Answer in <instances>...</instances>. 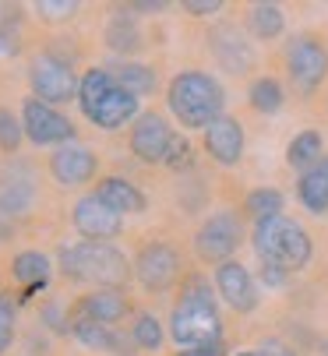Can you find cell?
<instances>
[{
    "label": "cell",
    "instance_id": "3957f363",
    "mask_svg": "<svg viewBox=\"0 0 328 356\" xmlns=\"http://www.w3.org/2000/svg\"><path fill=\"white\" fill-rule=\"evenodd\" d=\"M78 103H81V113L102 131H117L138 113V95L120 88L117 78L102 67H92L81 74Z\"/></svg>",
    "mask_w": 328,
    "mask_h": 356
},
{
    "label": "cell",
    "instance_id": "52a82bcc",
    "mask_svg": "<svg viewBox=\"0 0 328 356\" xmlns=\"http://www.w3.org/2000/svg\"><path fill=\"white\" fill-rule=\"evenodd\" d=\"M29 85H32V99H39V103L53 106V103H71V99L78 95V78L71 71V64H64L61 57H36L32 67H29Z\"/></svg>",
    "mask_w": 328,
    "mask_h": 356
},
{
    "label": "cell",
    "instance_id": "4316f807",
    "mask_svg": "<svg viewBox=\"0 0 328 356\" xmlns=\"http://www.w3.org/2000/svg\"><path fill=\"white\" fill-rule=\"evenodd\" d=\"M106 42L114 46V49H138V46H141L138 22H134V18H127V15L114 18V22H109V29H106Z\"/></svg>",
    "mask_w": 328,
    "mask_h": 356
},
{
    "label": "cell",
    "instance_id": "7c38bea8",
    "mask_svg": "<svg viewBox=\"0 0 328 356\" xmlns=\"http://www.w3.org/2000/svg\"><path fill=\"white\" fill-rule=\"evenodd\" d=\"M170 141H173V131L166 117L159 113H141L131 127V152L141 163H162L170 152Z\"/></svg>",
    "mask_w": 328,
    "mask_h": 356
},
{
    "label": "cell",
    "instance_id": "603a6c76",
    "mask_svg": "<svg viewBox=\"0 0 328 356\" xmlns=\"http://www.w3.org/2000/svg\"><path fill=\"white\" fill-rule=\"evenodd\" d=\"M247 25L258 39H276V35H283L286 18H283V8H276V4H254L247 11Z\"/></svg>",
    "mask_w": 328,
    "mask_h": 356
},
{
    "label": "cell",
    "instance_id": "f1b7e54d",
    "mask_svg": "<svg viewBox=\"0 0 328 356\" xmlns=\"http://www.w3.org/2000/svg\"><path fill=\"white\" fill-rule=\"evenodd\" d=\"M22 138H25V131H22L18 117H15L11 110L0 106V148H4V152H15V148L22 145Z\"/></svg>",
    "mask_w": 328,
    "mask_h": 356
},
{
    "label": "cell",
    "instance_id": "9c48e42d",
    "mask_svg": "<svg viewBox=\"0 0 328 356\" xmlns=\"http://www.w3.org/2000/svg\"><path fill=\"white\" fill-rule=\"evenodd\" d=\"M286 67L300 92H314L328 74V54L314 35H297L286 49Z\"/></svg>",
    "mask_w": 328,
    "mask_h": 356
},
{
    "label": "cell",
    "instance_id": "d6a6232c",
    "mask_svg": "<svg viewBox=\"0 0 328 356\" xmlns=\"http://www.w3.org/2000/svg\"><path fill=\"white\" fill-rule=\"evenodd\" d=\"M187 15H219L223 11V0H187Z\"/></svg>",
    "mask_w": 328,
    "mask_h": 356
},
{
    "label": "cell",
    "instance_id": "ffe728a7",
    "mask_svg": "<svg viewBox=\"0 0 328 356\" xmlns=\"http://www.w3.org/2000/svg\"><path fill=\"white\" fill-rule=\"evenodd\" d=\"M71 332H75V339L78 342H85L88 349H106V353H127V346H131V339H120L109 325H99V321H88V318H75L71 321Z\"/></svg>",
    "mask_w": 328,
    "mask_h": 356
},
{
    "label": "cell",
    "instance_id": "ba28073f",
    "mask_svg": "<svg viewBox=\"0 0 328 356\" xmlns=\"http://www.w3.org/2000/svg\"><path fill=\"white\" fill-rule=\"evenodd\" d=\"M22 131L32 145H71L75 138V124L61 113L53 110L46 103H39V99H25L22 106Z\"/></svg>",
    "mask_w": 328,
    "mask_h": 356
},
{
    "label": "cell",
    "instance_id": "ac0fdd59",
    "mask_svg": "<svg viewBox=\"0 0 328 356\" xmlns=\"http://www.w3.org/2000/svg\"><path fill=\"white\" fill-rule=\"evenodd\" d=\"M297 197H300V205L307 212H314V216H325L328 212V159H321L307 173H300Z\"/></svg>",
    "mask_w": 328,
    "mask_h": 356
},
{
    "label": "cell",
    "instance_id": "d6986e66",
    "mask_svg": "<svg viewBox=\"0 0 328 356\" xmlns=\"http://www.w3.org/2000/svg\"><path fill=\"white\" fill-rule=\"evenodd\" d=\"M127 314V300L120 289H95L81 300V318L99 321V325H117Z\"/></svg>",
    "mask_w": 328,
    "mask_h": 356
},
{
    "label": "cell",
    "instance_id": "4dcf8cb0",
    "mask_svg": "<svg viewBox=\"0 0 328 356\" xmlns=\"http://www.w3.org/2000/svg\"><path fill=\"white\" fill-rule=\"evenodd\" d=\"M166 163L170 170H184V166H191V145H187V138H180V134H173V141H170V152H166Z\"/></svg>",
    "mask_w": 328,
    "mask_h": 356
},
{
    "label": "cell",
    "instance_id": "e0dca14e",
    "mask_svg": "<svg viewBox=\"0 0 328 356\" xmlns=\"http://www.w3.org/2000/svg\"><path fill=\"white\" fill-rule=\"evenodd\" d=\"M212 54H215L219 64H223L226 71H233V74H240V71H247V67L254 64V54H251L247 39H244L237 29H230V25L215 29V35H212Z\"/></svg>",
    "mask_w": 328,
    "mask_h": 356
},
{
    "label": "cell",
    "instance_id": "5b68a950",
    "mask_svg": "<svg viewBox=\"0 0 328 356\" xmlns=\"http://www.w3.org/2000/svg\"><path fill=\"white\" fill-rule=\"evenodd\" d=\"M61 268L68 279L117 289L131 279V261L114 243H68L61 250Z\"/></svg>",
    "mask_w": 328,
    "mask_h": 356
},
{
    "label": "cell",
    "instance_id": "6da1fadb",
    "mask_svg": "<svg viewBox=\"0 0 328 356\" xmlns=\"http://www.w3.org/2000/svg\"><path fill=\"white\" fill-rule=\"evenodd\" d=\"M170 335L180 349L223 342V318H219L215 293L208 289V282L191 279L184 286L180 303L173 307V318H170Z\"/></svg>",
    "mask_w": 328,
    "mask_h": 356
},
{
    "label": "cell",
    "instance_id": "277c9868",
    "mask_svg": "<svg viewBox=\"0 0 328 356\" xmlns=\"http://www.w3.org/2000/svg\"><path fill=\"white\" fill-rule=\"evenodd\" d=\"M254 250H258V258L261 265H276L283 272H297L311 261V254H314V243H311V233L286 219V216H272V219H261L254 222Z\"/></svg>",
    "mask_w": 328,
    "mask_h": 356
},
{
    "label": "cell",
    "instance_id": "4fadbf2b",
    "mask_svg": "<svg viewBox=\"0 0 328 356\" xmlns=\"http://www.w3.org/2000/svg\"><path fill=\"white\" fill-rule=\"evenodd\" d=\"M215 289L223 296L237 314H251L258 307V286L254 275L240 265V261H226V265H215Z\"/></svg>",
    "mask_w": 328,
    "mask_h": 356
},
{
    "label": "cell",
    "instance_id": "7402d4cb",
    "mask_svg": "<svg viewBox=\"0 0 328 356\" xmlns=\"http://www.w3.org/2000/svg\"><path fill=\"white\" fill-rule=\"evenodd\" d=\"M325 156H321V134L318 131H300L293 141H290V148H286V163L293 166V170H311L314 163H321Z\"/></svg>",
    "mask_w": 328,
    "mask_h": 356
},
{
    "label": "cell",
    "instance_id": "8fae6325",
    "mask_svg": "<svg viewBox=\"0 0 328 356\" xmlns=\"http://www.w3.org/2000/svg\"><path fill=\"white\" fill-rule=\"evenodd\" d=\"M71 222H75V229H78L85 240H92V243H99V240H114V236L124 229V216H117L109 205H102L95 194H85V197L75 201Z\"/></svg>",
    "mask_w": 328,
    "mask_h": 356
},
{
    "label": "cell",
    "instance_id": "83f0119b",
    "mask_svg": "<svg viewBox=\"0 0 328 356\" xmlns=\"http://www.w3.org/2000/svg\"><path fill=\"white\" fill-rule=\"evenodd\" d=\"M131 342L141 349H159L162 346V325L155 314H138L131 325Z\"/></svg>",
    "mask_w": 328,
    "mask_h": 356
},
{
    "label": "cell",
    "instance_id": "836d02e7",
    "mask_svg": "<svg viewBox=\"0 0 328 356\" xmlns=\"http://www.w3.org/2000/svg\"><path fill=\"white\" fill-rule=\"evenodd\" d=\"M226 346L223 342H208V346H194V349H180L177 356H223Z\"/></svg>",
    "mask_w": 328,
    "mask_h": 356
},
{
    "label": "cell",
    "instance_id": "44dd1931",
    "mask_svg": "<svg viewBox=\"0 0 328 356\" xmlns=\"http://www.w3.org/2000/svg\"><path fill=\"white\" fill-rule=\"evenodd\" d=\"M11 272H15L18 282H25V296H32L49 282V258L39 250H22L11 265Z\"/></svg>",
    "mask_w": 328,
    "mask_h": 356
},
{
    "label": "cell",
    "instance_id": "1f68e13d",
    "mask_svg": "<svg viewBox=\"0 0 328 356\" xmlns=\"http://www.w3.org/2000/svg\"><path fill=\"white\" fill-rule=\"evenodd\" d=\"M254 356H297L290 346H283L279 339H265L258 349H254Z\"/></svg>",
    "mask_w": 328,
    "mask_h": 356
},
{
    "label": "cell",
    "instance_id": "5bb4252c",
    "mask_svg": "<svg viewBox=\"0 0 328 356\" xmlns=\"http://www.w3.org/2000/svg\"><path fill=\"white\" fill-rule=\"evenodd\" d=\"M49 173L57 177L64 187H81L95 177V152L71 141V145H61L57 152H53L49 159Z\"/></svg>",
    "mask_w": 328,
    "mask_h": 356
},
{
    "label": "cell",
    "instance_id": "e575fe53",
    "mask_svg": "<svg viewBox=\"0 0 328 356\" xmlns=\"http://www.w3.org/2000/svg\"><path fill=\"white\" fill-rule=\"evenodd\" d=\"M261 272H265V282H268V286H283V282H286V272L276 268V265H261Z\"/></svg>",
    "mask_w": 328,
    "mask_h": 356
},
{
    "label": "cell",
    "instance_id": "9a60e30c",
    "mask_svg": "<svg viewBox=\"0 0 328 356\" xmlns=\"http://www.w3.org/2000/svg\"><path fill=\"white\" fill-rule=\"evenodd\" d=\"M205 148L212 152L215 163L237 166L240 156H244V127L233 117H219L215 124L205 127Z\"/></svg>",
    "mask_w": 328,
    "mask_h": 356
},
{
    "label": "cell",
    "instance_id": "f546056e",
    "mask_svg": "<svg viewBox=\"0 0 328 356\" xmlns=\"http://www.w3.org/2000/svg\"><path fill=\"white\" fill-rule=\"evenodd\" d=\"M75 11L78 4H71V0H39L36 4V15H42L46 22H68Z\"/></svg>",
    "mask_w": 328,
    "mask_h": 356
},
{
    "label": "cell",
    "instance_id": "8992f818",
    "mask_svg": "<svg viewBox=\"0 0 328 356\" xmlns=\"http://www.w3.org/2000/svg\"><path fill=\"white\" fill-rule=\"evenodd\" d=\"M240 240H244L240 219L233 212H215L194 233V250H198V258L208 261V265H226L237 254Z\"/></svg>",
    "mask_w": 328,
    "mask_h": 356
},
{
    "label": "cell",
    "instance_id": "2e32d148",
    "mask_svg": "<svg viewBox=\"0 0 328 356\" xmlns=\"http://www.w3.org/2000/svg\"><path fill=\"white\" fill-rule=\"evenodd\" d=\"M95 197L102 201V205H109L117 216H138V212H145V194L131 184V180H124V177H102L99 180V187H95Z\"/></svg>",
    "mask_w": 328,
    "mask_h": 356
},
{
    "label": "cell",
    "instance_id": "cb8c5ba5",
    "mask_svg": "<svg viewBox=\"0 0 328 356\" xmlns=\"http://www.w3.org/2000/svg\"><path fill=\"white\" fill-rule=\"evenodd\" d=\"M244 212L261 222V219H272V216H283V194L276 187H254L247 197H244Z\"/></svg>",
    "mask_w": 328,
    "mask_h": 356
},
{
    "label": "cell",
    "instance_id": "8d00e7d4",
    "mask_svg": "<svg viewBox=\"0 0 328 356\" xmlns=\"http://www.w3.org/2000/svg\"><path fill=\"white\" fill-rule=\"evenodd\" d=\"M240 356H254V353H240Z\"/></svg>",
    "mask_w": 328,
    "mask_h": 356
},
{
    "label": "cell",
    "instance_id": "7a4b0ae2",
    "mask_svg": "<svg viewBox=\"0 0 328 356\" xmlns=\"http://www.w3.org/2000/svg\"><path fill=\"white\" fill-rule=\"evenodd\" d=\"M166 103L173 110V117L198 131V127H208L223 117V106H226V92L212 74L205 71H180L173 81H170V92H166Z\"/></svg>",
    "mask_w": 328,
    "mask_h": 356
},
{
    "label": "cell",
    "instance_id": "30bf717a",
    "mask_svg": "<svg viewBox=\"0 0 328 356\" xmlns=\"http://www.w3.org/2000/svg\"><path fill=\"white\" fill-rule=\"evenodd\" d=\"M134 275L145 289L152 293H162V289H170L177 279H180V254L170 247V243H145L141 254H138V261H134Z\"/></svg>",
    "mask_w": 328,
    "mask_h": 356
},
{
    "label": "cell",
    "instance_id": "484cf974",
    "mask_svg": "<svg viewBox=\"0 0 328 356\" xmlns=\"http://www.w3.org/2000/svg\"><path fill=\"white\" fill-rule=\"evenodd\" d=\"M114 78H117V85L127 88L131 95H145V92H152V85H155V74H152V67H145V64H120Z\"/></svg>",
    "mask_w": 328,
    "mask_h": 356
},
{
    "label": "cell",
    "instance_id": "d4e9b609",
    "mask_svg": "<svg viewBox=\"0 0 328 356\" xmlns=\"http://www.w3.org/2000/svg\"><path fill=\"white\" fill-rule=\"evenodd\" d=\"M251 106L258 113H279L283 110V85L276 78H258L251 85Z\"/></svg>",
    "mask_w": 328,
    "mask_h": 356
},
{
    "label": "cell",
    "instance_id": "d590c367",
    "mask_svg": "<svg viewBox=\"0 0 328 356\" xmlns=\"http://www.w3.org/2000/svg\"><path fill=\"white\" fill-rule=\"evenodd\" d=\"M15 321H0V353H4L8 346H11V339H15V328H11Z\"/></svg>",
    "mask_w": 328,
    "mask_h": 356
}]
</instances>
